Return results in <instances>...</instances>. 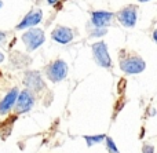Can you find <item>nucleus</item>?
<instances>
[{
  "label": "nucleus",
  "instance_id": "2eb2a0df",
  "mask_svg": "<svg viewBox=\"0 0 157 153\" xmlns=\"http://www.w3.org/2000/svg\"><path fill=\"white\" fill-rule=\"evenodd\" d=\"M155 152V148L150 145H145L144 146V153H153Z\"/></svg>",
  "mask_w": 157,
  "mask_h": 153
},
{
  "label": "nucleus",
  "instance_id": "423d86ee",
  "mask_svg": "<svg viewBox=\"0 0 157 153\" xmlns=\"http://www.w3.org/2000/svg\"><path fill=\"white\" fill-rule=\"evenodd\" d=\"M15 102H17V110H18L19 113H24V112H28V110L33 106V104H35V97H33L30 90H25L17 97Z\"/></svg>",
  "mask_w": 157,
  "mask_h": 153
},
{
  "label": "nucleus",
  "instance_id": "f8f14e48",
  "mask_svg": "<svg viewBox=\"0 0 157 153\" xmlns=\"http://www.w3.org/2000/svg\"><path fill=\"white\" fill-rule=\"evenodd\" d=\"M106 138V135H92V137H90V135H87V137H84V140H86L87 145L91 146V145H97V143H101L103 140Z\"/></svg>",
  "mask_w": 157,
  "mask_h": 153
},
{
  "label": "nucleus",
  "instance_id": "aec40b11",
  "mask_svg": "<svg viewBox=\"0 0 157 153\" xmlns=\"http://www.w3.org/2000/svg\"><path fill=\"white\" fill-rule=\"evenodd\" d=\"M2 4H3V3H2V2H0V7H2Z\"/></svg>",
  "mask_w": 157,
  "mask_h": 153
},
{
  "label": "nucleus",
  "instance_id": "4468645a",
  "mask_svg": "<svg viewBox=\"0 0 157 153\" xmlns=\"http://www.w3.org/2000/svg\"><path fill=\"white\" fill-rule=\"evenodd\" d=\"M103 35H106V28H97L91 33V36H103Z\"/></svg>",
  "mask_w": 157,
  "mask_h": 153
},
{
  "label": "nucleus",
  "instance_id": "a211bd4d",
  "mask_svg": "<svg viewBox=\"0 0 157 153\" xmlns=\"http://www.w3.org/2000/svg\"><path fill=\"white\" fill-rule=\"evenodd\" d=\"M3 59H4V55H3V52H0V62H2Z\"/></svg>",
  "mask_w": 157,
  "mask_h": 153
},
{
  "label": "nucleus",
  "instance_id": "9b49d317",
  "mask_svg": "<svg viewBox=\"0 0 157 153\" xmlns=\"http://www.w3.org/2000/svg\"><path fill=\"white\" fill-rule=\"evenodd\" d=\"M17 97H18V90L17 88H13L7 95L3 98V101L0 102V113H6L17 101Z\"/></svg>",
  "mask_w": 157,
  "mask_h": 153
},
{
  "label": "nucleus",
  "instance_id": "39448f33",
  "mask_svg": "<svg viewBox=\"0 0 157 153\" xmlns=\"http://www.w3.org/2000/svg\"><path fill=\"white\" fill-rule=\"evenodd\" d=\"M24 84L26 86L29 90H33V91H41L44 87H46L40 73H39V72H35V71H29L25 73Z\"/></svg>",
  "mask_w": 157,
  "mask_h": 153
},
{
  "label": "nucleus",
  "instance_id": "6e6552de",
  "mask_svg": "<svg viewBox=\"0 0 157 153\" xmlns=\"http://www.w3.org/2000/svg\"><path fill=\"white\" fill-rule=\"evenodd\" d=\"M51 36L55 41H58V43L66 44V43H69V41H72V39H73V32H72V29H69V28L58 26L54 29V32H52Z\"/></svg>",
  "mask_w": 157,
  "mask_h": 153
},
{
  "label": "nucleus",
  "instance_id": "1a4fd4ad",
  "mask_svg": "<svg viewBox=\"0 0 157 153\" xmlns=\"http://www.w3.org/2000/svg\"><path fill=\"white\" fill-rule=\"evenodd\" d=\"M41 17H43L41 11L40 10H35V11H32V13L28 14V15L22 19V22L17 28H18V29H25V28L35 26V25H37L39 22L41 21Z\"/></svg>",
  "mask_w": 157,
  "mask_h": 153
},
{
  "label": "nucleus",
  "instance_id": "7ed1b4c3",
  "mask_svg": "<svg viewBox=\"0 0 157 153\" xmlns=\"http://www.w3.org/2000/svg\"><path fill=\"white\" fill-rule=\"evenodd\" d=\"M66 75H68V65L61 59L52 62L51 65L48 66V69H47V76L54 83L63 80L66 77Z\"/></svg>",
  "mask_w": 157,
  "mask_h": 153
},
{
  "label": "nucleus",
  "instance_id": "9d476101",
  "mask_svg": "<svg viewBox=\"0 0 157 153\" xmlns=\"http://www.w3.org/2000/svg\"><path fill=\"white\" fill-rule=\"evenodd\" d=\"M113 18L112 13H106V11H95L92 13V24L95 28H105L109 25L110 19Z\"/></svg>",
  "mask_w": 157,
  "mask_h": 153
},
{
  "label": "nucleus",
  "instance_id": "f3484780",
  "mask_svg": "<svg viewBox=\"0 0 157 153\" xmlns=\"http://www.w3.org/2000/svg\"><path fill=\"white\" fill-rule=\"evenodd\" d=\"M58 2V0H48V3H50V4H55V3H57Z\"/></svg>",
  "mask_w": 157,
  "mask_h": 153
},
{
  "label": "nucleus",
  "instance_id": "ddd939ff",
  "mask_svg": "<svg viewBox=\"0 0 157 153\" xmlns=\"http://www.w3.org/2000/svg\"><path fill=\"white\" fill-rule=\"evenodd\" d=\"M105 140H106V146H108V151L109 152H110V153H119V149L116 148V145H114V142H113V140H112V138L106 137Z\"/></svg>",
  "mask_w": 157,
  "mask_h": 153
},
{
  "label": "nucleus",
  "instance_id": "6ab92c4d",
  "mask_svg": "<svg viewBox=\"0 0 157 153\" xmlns=\"http://www.w3.org/2000/svg\"><path fill=\"white\" fill-rule=\"evenodd\" d=\"M139 2H147V0H139Z\"/></svg>",
  "mask_w": 157,
  "mask_h": 153
},
{
  "label": "nucleus",
  "instance_id": "0eeeda50",
  "mask_svg": "<svg viewBox=\"0 0 157 153\" xmlns=\"http://www.w3.org/2000/svg\"><path fill=\"white\" fill-rule=\"evenodd\" d=\"M117 19L121 25L127 28H132L135 26L136 22V8L135 7H127L124 10H121L117 14Z\"/></svg>",
  "mask_w": 157,
  "mask_h": 153
},
{
  "label": "nucleus",
  "instance_id": "20e7f679",
  "mask_svg": "<svg viewBox=\"0 0 157 153\" xmlns=\"http://www.w3.org/2000/svg\"><path fill=\"white\" fill-rule=\"evenodd\" d=\"M92 52H94L95 61L99 66H102V68H109L110 66L112 61L108 54V47L103 41H98V43L92 44Z\"/></svg>",
  "mask_w": 157,
  "mask_h": 153
},
{
  "label": "nucleus",
  "instance_id": "dca6fc26",
  "mask_svg": "<svg viewBox=\"0 0 157 153\" xmlns=\"http://www.w3.org/2000/svg\"><path fill=\"white\" fill-rule=\"evenodd\" d=\"M4 40H6V33L4 32H0V43H3Z\"/></svg>",
  "mask_w": 157,
  "mask_h": 153
},
{
  "label": "nucleus",
  "instance_id": "f257e3e1",
  "mask_svg": "<svg viewBox=\"0 0 157 153\" xmlns=\"http://www.w3.org/2000/svg\"><path fill=\"white\" fill-rule=\"evenodd\" d=\"M121 71L125 72L128 75H135V73H141L145 69V61L139 57H125L124 59H121L120 62Z\"/></svg>",
  "mask_w": 157,
  "mask_h": 153
},
{
  "label": "nucleus",
  "instance_id": "f03ea898",
  "mask_svg": "<svg viewBox=\"0 0 157 153\" xmlns=\"http://www.w3.org/2000/svg\"><path fill=\"white\" fill-rule=\"evenodd\" d=\"M22 41L28 50H36L44 43V33L40 29H30L22 35Z\"/></svg>",
  "mask_w": 157,
  "mask_h": 153
}]
</instances>
